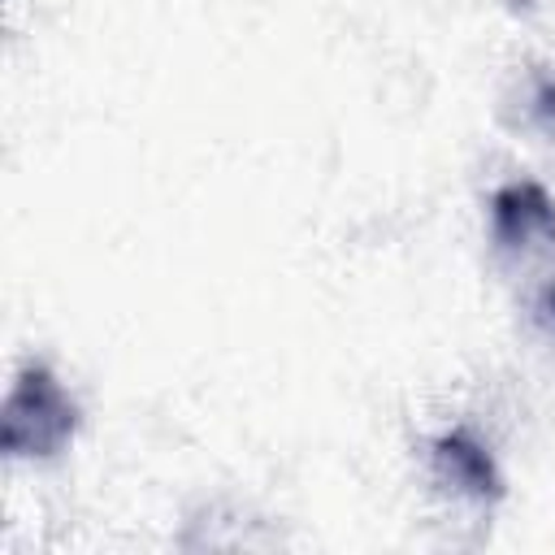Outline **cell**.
I'll return each instance as SVG.
<instances>
[{
	"label": "cell",
	"instance_id": "6da1fadb",
	"mask_svg": "<svg viewBox=\"0 0 555 555\" xmlns=\"http://www.w3.org/2000/svg\"><path fill=\"white\" fill-rule=\"evenodd\" d=\"M486 230L525 317L555 338V195L533 178L499 182L486 199Z\"/></svg>",
	"mask_w": 555,
	"mask_h": 555
},
{
	"label": "cell",
	"instance_id": "7a4b0ae2",
	"mask_svg": "<svg viewBox=\"0 0 555 555\" xmlns=\"http://www.w3.org/2000/svg\"><path fill=\"white\" fill-rule=\"evenodd\" d=\"M82 425L74 390L48 360H22L0 403V451L9 460H56Z\"/></svg>",
	"mask_w": 555,
	"mask_h": 555
},
{
	"label": "cell",
	"instance_id": "3957f363",
	"mask_svg": "<svg viewBox=\"0 0 555 555\" xmlns=\"http://www.w3.org/2000/svg\"><path fill=\"white\" fill-rule=\"evenodd\" d=\"M425 464H429V481L438 486V494H447L460 507L490 512L503 499V468L490 442L473 425H451L438 438H429Z\"/></svg>",
	"mask_w": 555,
	"mask_h": 555
},
{
	"label": "cell",
	"instance_id": "277c9868",
	"mask_svg": "<svg viewBox=\"0 0 555 555\" xmlns=\"http://www.w3.org/2000/svg\"><path fill=\"white\" fill-rule=\"evenodd\" d=\"M503 117L516 130H529V134H542L555 143V69L533 65V69L516 74L512 91L503 95Z\"/></svg>",
	"mask_w": 555,
	"mask_h": 555
}]
</instances>
